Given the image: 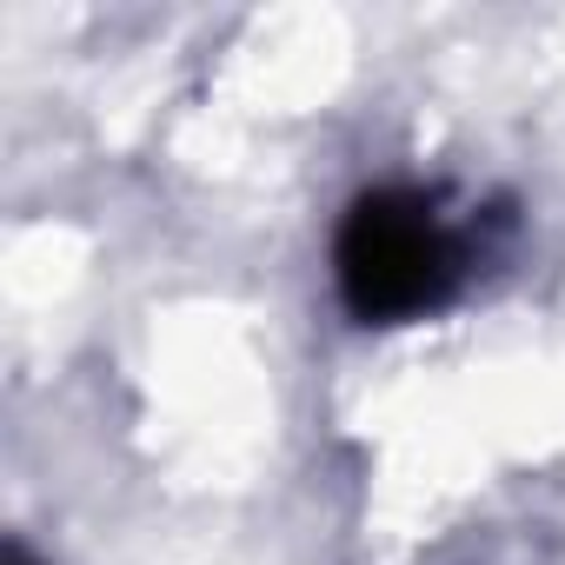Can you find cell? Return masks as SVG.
Returning a JSON list of instances; mask_svg holds the SVG:
<instances>
[{
  "instance_id": "obj_1",
  "label": "cell",
  "mask_w": 565,
  "mask_h": 565,
  "mask_svg": "<svg viewBox=\"0 0 565 565\" xmlns=\"http://www.w3.org/2000/svg\"><path fill=\"white\" fill-rule=\"evenodd\" d=\"M472 266L466 226L413 186L360 193L333 239V279L360 327H406L439 313Z\"/></svg>"
},
{
  "instance_id": "obj_2",
  "label": "cell",
  "mask_w": 565,
  "mask_h": 565,
  "mask_svg": "<svg viewBox=\"0 0 565 565\" xmlns=\"http://www.w3.org/2000/svg\"><path fill=\"white\" fill-rule=\"evenodd\" d=\"M8 565H34V558H28V545H8Z\"/></svg>"
}]
</instances>
